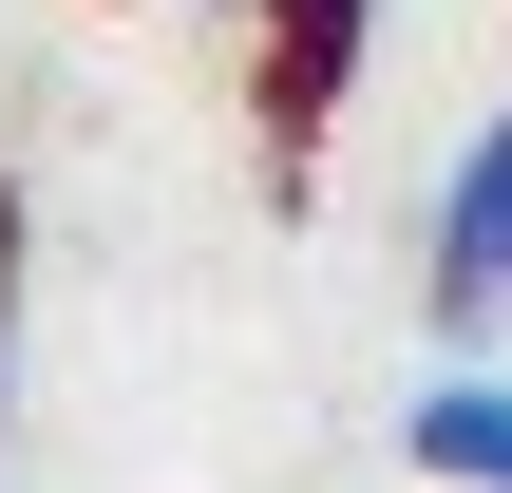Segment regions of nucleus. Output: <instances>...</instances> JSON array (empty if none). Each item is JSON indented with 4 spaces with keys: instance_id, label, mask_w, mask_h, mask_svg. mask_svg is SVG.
<instances>
[{
    "instance_id": "nucleus-2",
    "label": "nucleus",
    "mask_w": 512,
    "mask_h": 493,
    "mask_svg": "<svg viewBox=\"0 0 512 493\" xmlns=\"http://www.w3.org/2000/svg\"><path fill=\"white\" fill-rule=\"evenodd\" d=\"M399 456H418V493H512V361H437L399 399Z\"/></svg>"
},
{
    "instance_id": "nucleus-1",
    "label": "nucleus",
    "mask_w": 512,
    "mask_h": 493,
    "mask_svg": "<svg viewBox=\"0 0 512 493\" xmlns=\"http://www.w3.org/2000/svg\"><path fill=\"white\" fill-rule=\"evenodd\" d=\"M418 285H437V323H512V95L456 133V171L418 209Z\"/></svg>"
},
{
    "instance_id": "nucleus-3",
    "label": "nucleus",
    "mask_w": 512,
    "mask_h": 493,
    "mask_svg": "<svg viewBox=\"0 0 512 493\" xmlns=\"http://www.w3.org/2000/svg\"><path fill=\"white\" fill-rule=\"evenodd\" d=\"M0 399H19V247H0Z\"/></svg>"
}]
</instances>
